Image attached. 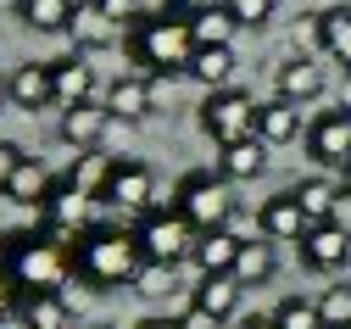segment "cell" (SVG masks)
I'll return each instance as SVG.
<instances>
[{
  "label": "cell",
  "instance_id": "6da1fadb",
  "mask_svg": "<svg viewBox=\"0 0 351 329\" xmlns=\"http://www.w3.org/2000/svg\"><path fill=\"white\" fill-rule=\"evenodd\" d=\"M6 279L17 285L23 302H34V296H56V291H67V279H73V251L56 246L45 229L6 234Z\"/></svg>",
  "mask_w": 351,
  "mask_h": 329
},
{
  "label": "cell",
  "instance_id": "7a4b0ae2",
  "mask_svg": "<svg viewBox=\"0 0 351 329\" xmlns=\"http://www.w3.org/2000/svg\"><path fill=\"white\" fill-rule=\"evenodd\" d=\"M145 268V251H140V234L128 229H90L73 251V273L84 291H117V285H134Z\"/></svg>",
  "mask_w": 351,
  "mask_h": 329
},
{
  "label": "cell",
  "instance_id": "3957f363",
  "mask_svg": "<svg viewBox=\"0 0 351 329\" xmlns=\"http://www.w3.org/2000/svg\"><path fill=\"white\" fill-rule=\"evenodd\" d=\"M128 51H134V62L156 67L162 78L190 73V62H195V28H190V17H156V23H140L134 34H128Z\"/></svg>",
  "mask_w": 351,
  "mask_h": 329
},
{
  "label": "cell",
  "instance_id": "277c9868",
  "mask_svg": "<svg viewBox=\"0 0 351 329\" xmlns=\"http://www.w3.org/2000/svg\"><path fill=\"white\" fill-rule=\"evenodd\" d=\"M173 207L190 218V229H195V234H217V229H229V218H234L229 179H212V173H184V179H179V196H173Z\"/></svg>",
  "mask_w": 351,
  "mask_h": 329
},
{
  "label": "cell",
  "instance_id": "5b68a950",
  "mask_svg": "<svg viewBox=\"0 0 351 329\" xmlns=\"http://www.w3.org/2000/svg\"><path fill=\"white\" fill-rule=\"evenodd\" d=\"M134 234H140L145 262H167V268H179L184 257H195V240H201L179 207H151V212L140 218V229H134Z\"/></svg>",
  "mask_w": 351,
  "mask_h": 329
},
{
  "label": "cell",
  "instance_id": "8992f818",
  "mask_svg": "<svg viewBox=\"0 0 351 329\" xmlns=\"http://www.w3.org/2000/svg\"><path fill=\"white\" fill-rule=\"evenodd\" d=\"M256 112H262V106L245 95V89H217V95L201 101V134L217 139V151H223V146H240V139L256 134Z\"/></svg>",
  "mask_w": 351,
  "mask_h": 329
},
{
  "label": "cell",
  "instance_id": "52a82bcc",
  "mask_svg": "<svg viewBox=\"0 0 351 329\" xmlns=\"http://www.w3.org/2000/svg\"><path fill=\"white\" fill-rule=\"evenodd\" d=\"M151 196H156V173L145 168V162H134V157H117V162H106V173H101V201L106 207H123V212H151Z\"/></svg>",
  "mask_w": 351,
  "mask_h": 329
},
{
  "label": "cell",
  "instance_id": "ba28073f",
  "mask_svg": "<svg viewBox=\"0 0 351 329\" xmlns=\"http://www.w3.org/2000/svg\"><path fill=\"white\" fill-rule=\"evenodd\" d=\"M39 229H45L56 246L78 251V240L90 234V201H84L78 184H56V190H51V201L39 207Z\"/></svg>",
  "mask_w": 351,
  "mask_h": 329
},
{
  "label": "cell",
  "instance_id": "9c48e42d",
  "mask_svg": "<svg viewBox=\"0 0 351 329\" xmlns=\"http://www.w3.org/2000/svg\"><path fill=\"white\" fill-rule=\"evenodd\" d=\"M306 157H313L318 168H335V173L351 168V106L324 112L313 128H306Z\"/></svg>",
  "mask_w": 351,
  "mask_h": 329
},
{
  "label": "cell",
  "instance_id": "30bf717a",
  "mask_svg": "<svg viewBox=\"0 0 351 329\" xmlns=\"http://www.w3.org/2000/svg\"><path fill=\"white\" fill-rule=\"evenodd\" d=\"M6 101H12L17 112H45V106H56L51 62H23V67H12V78H6Z\"/></svg>",
  "mask_w": 351,
  "mask_h": 329
},
{
  "label": "cell",
  "instance_id": "8fae6325",
  "mask_svg": "<svg viewBox=\"0 0 351 329\" xmlns=\"http://www.w3.org/2000/svg\"><path fill=\"white\" fill-rule=\"evenodd\" d=\"M301 262L306 268H318V273H335L351 262V234L340 223H318V229H306V240H301Z\"/></svg>",
  "mask_w": 351,
  "mask_h": 329
},
{
  "label": "cell",
  "instance_id": "7c38bea8",
  "mask_svg": "<svg viewBox=\"0 0 351 329\" xmlns=\"http://www.w3.org/2000/svg\"><path fill=\"white\" fill-rule=\"evenodd\" d=\"M256 223H262V234H268V240H306V212H301V201H295V190H285V196H274V201H262L256 207Z\"/></svg>",
  "mask_w": 351,
  "mask_h": 329
},
{
  "label": "cell",
  "instance_id": "4fadbf2b",
  "mask_svg": "<svg viewBox=\"0 0 351 329\" xmlns=\"http://www.w3.org/2000/svg\"><path fill=\"white\" fill-rule=\"evenodd\" d=\"M51 84H56V106H62V112L95 101V73L84 67V56H62V62H51Z\"/></svg>",
  "mask_w": 351,
  "mask_h": 329
},
{
  "label": "cell",
  "instance_id": "5bb4252c",
  "mask_svg": "<svg viewBox=\"0 0 351 329\" xmlns=\"http://www.w3.org/2000/svg\"><path fill=\"white\" fill-rule=\"evenodd\" d=\"M73 51L78 56H90V51H112V45H117V23L95 6V0H78V17H73Z\"/></svg>",
  "mask_w": 351,
  "mask_h": 329
},
{
  "label": "cell",
  "instance_id": "9a60e30c",
  "mask_svg": "<svg viewBox=\"0 0 351 329\" xmlns=\"http://www.w3.org/2000/svg\"><path fill=\"white\" fill-rule=\"evenodd\" d=\"M101 106H106L112 117H123V123H140V117H151V106H156V84H145V78H112Z\"/></svg>",
  "mask_w": 351,
  "mask_h": 329
},
{
  "label": "cell",
  "instance_id": "2e32d148",
  "mask_svg": "<svg viewBox=\"0 0 351 329\" xmlns=\"http://www.w3.org/2000/svg\"><path fill=\"white\" fill-rule=\"evenodd\" d=\"M274 84H279V101L301 106V101H318L329 78H324V67H318L313 56H295V62H285V67L274 73Z\"/></svg>",
  "mask_w": 351,
  "mask_h": 329
},
{
  "label": "cell",
  "instance_id": "e0dca14e",
  "mask_svg": "<svg viewBox=\"0 0 351 329\" xmlns=\"http://www.w3.org/2000/svg\"><path fill=\"white\" fill-rule=\"evenodd\" d=\"M240 279L234 273H212V279H201V285H195V302L190 307H201V313H212L217 324H229L234 313H240Z\"/></svg>",
  "mask_w": 351,
  "mask_h": 329
},
{
  "label": "cell",
  "instance_id": "ac0fdd59",
  "mask_svg": "<svg viewBox=\"0 0 351 329\" xmlns=\"http://www.w3.org/2000/svg\"><path fill=\"white\" fill-rule=\"evenodd\" d=\"M106 123H112V112L106 106H73V112H62V139L73 151H90V146H101V134H106Z\"/></svg>",
  "mask_w": 351,
  "mask_h": 329
},
{
  "label": "cell",
  "instance_id": "d6986e66",
  "mask_svg": "<svg viewBox=\"0 0 351 329\" xmlns=\"http://www.w3.org/2000/svg\"><path fill=\"white\" fill-rule=\"evenodd\" d=\"M301 134V106H290V101H262V112H256V139L262 146H290V139Z\"/></svg>",
  "mask_w": 351,
  "mask_h": 329
},
{
  "label": "cell",
  "instance_id": "ffe728a7",
  "mask_svg": "<svg viewBox=\"0 0 351 329\" xmlns=\"http://www.w3.org/2000/svg\"><path fill=\"white\" fill-rule=\"evenodd\" d=\"M262 168H268V146L251 134V139H240V146H223L217 151V179H229V184H240V179H256Z\"/></svg>",
  "mask_w": 351,
  "mask_h": 329
},
{
  "label": "cell",
  "instance_id": "44dd1931",
  "mask_svg": "<svg viewBox=\"0 0 351 329\" xmlns=\"http://www.w3.org/2000/svg\"><path fill=\"white\" fill-rule=\"evenodd\" d=\"M17 17L34 34H67L78 17V0H17Z\"/></svg>",
  "mask_w": 351,
  "mask_h": 329
},
{
  "label": "cell",
  "instance_id": "7402d4cb",
  "mask_svg": "<svg viewBox=\"0 0 351 329\" xmlns=\"http://www.w3.org/2000/svg\"><path fill=\"white\" fill-rule=\"evenodd\" d=\"M295 201H301V212H306V223H335V212H340V184H329V179H301L295 184Z\"/></svg>",
  "mask_w": 351,
  "mask_h": 329
},
{
  "label": "cell",
  "instance_id": "603a6c76",
  "mask_svg": "<svg viewBox=\"0 0 351 329\" xmlns=\"http://www.w3.org/2000/svg\"><path fill=\"white\" fill-rule=\"evenodd\" d=\"M234 262H240V240H234L229 229L201 234V240H195V268H201V279H212V273H234Z\"/></svg>",
  "mask_w": 351,
  "mask_h": 329
},
{
  "label": "cell",
  "instance_id": "cb8c5ba5",
  "mask_svg": "<svg viewBox=\"0 0 351 329\" xmlns=\"http://www.w3.org/2000/svg\"><path fill=\"white\" fill-rule=\"evenodd\" d=\"M190 73L217 95V89H229V78H234V51H229V45H201L195 62H190Z\"/></svg>",
  "mask_w": 351,
  "mask_h": 329
},
{
  "label": "cell",
  "instance_id": "d4e9b609",
  "mask_svg": "<svg viewBox=\"0 0 351 329\" xmlns=\"http://www.w3.org/2000/svg\"><path fill=\"white\" fill-rule=\"evenodd\" d=\"M23 324L28 329H73V296H34L23 302Z\"/></svg>",
  "mask_w": 351,
  "mask_h": 329
},
{
  "label": "cell",
  "instance_id": "484cf974",
  "mask_svg": "<svg viewBox=\"0 0 351 329\" xmlns=\"http://www.w3.org/2000/svg\"><path fill=\"white\" fill-rule=\"evenodd\" d=\"M51 190H56L51 173L28 157V162L17 168V179H12V190H6V196H12V201H23V207H45V201H51Z\"/></svg>",
  "mask_w": 351,
  "mask_h": 329
},
{
  "label": "cell",
  "instance_id": "4316f807",
  "mask_svg": "<svg viewBox=\"0 0 351 329\" xmlns=\"http://www.w3.org/2000/svg\"><path fill=\"white\" fill-rule=\"evenodd\" d=\"M324 51L351 73V6H329L324 12Z\"/></svg>",
  "mask_w": 351,
  "mask_h": 329
},
{
  "label": "cell",
  "instance_id": "83f0119b",
  "mask_svg": "<svg viewBox=\"0 0 351 329\" xmlns=\"http://www.w3.org/2000/svg\"><path fill=\"white\" fill-rule=\"evenodd\" d=\"M274 246H262V240H251V246H240V262H234V279L240 285H268L274 279Z\"/></svg>",
  "mask_w": 351,
  "mask_h": 329
},
{
  "label": "cell",
  "instance_id": "f1b7e54d",
  "mask_svg": "<svg viewBox=\"0 0 351 329\" xmlns=\"http://www.w3.org/2000/svg\"><path fill=\"white\" fill-rule=\"evenodd\" d=\"M274 324L279 329H324V313H318V302H306V296H285Z\"/></svg>",
  "mask_w": 351,
  "mask_h": 329
},
{
  "label": "cell",
  "instance_id": "f546056e",
  "mask_svg": "<svg viewBox=\"0 0 351 329\" xmlns=\"http://www.w3.org/2000/svg\"><path fill=\"white\" fill-rule=\"evenodd\" d=\"M190 28H195V51H201V45H229L240 23H234V17L223 12V6H217V12H206V17H195Z\"/></svg>",
  "mask_w": 351,
  "mask_h": 329
},
{
  "label": "cell",
  "instance_id": "4dcf8cb0",
  "mask_svg": "<svg viewBox=\"0 0 351 329\" xmlns=\"http://www.w3.org/2000/svg\"><path fill=\"white\" fill-rule=\"evenodd\" d=\"M223 12H229L240 28H268L274 12H279V0H223Z\"/></svg>",
  "mask_w": 351,
  "mask_h": 329
},
{
  "label": "cell",
  "instance_id": "1f68e13d",
  "mask_svg": "<svg viewBox=\"0 0 351 329\" xmlns=\"http://www.w3.org/2000/svg\"><path fill=\"white\" fill-rule=\"evenodd\" d=\"M318 313H324V329H351V285H335V291H324Z\"/></svg>",
  "mask_w": 351,
  "mask_h": 329
},
{
  "label": "cell",
  "instance_id": "d6a6232c",
  "mask_svg": "<svg viewBox=\"0 0 351 329\" xmlns=\"http://www.w3.org/2000/svg\"><path fill=\"white\" fill-rule=\"evenodd\" d=\"M173 273H179V268H167V262H145L140 279H134V291H140V296H167V291H173Z\"/></svg>",
  "mask_w": 351,
  "mask_h": 329
},
{
  "label": "cell",
  "instance_id": "836d02e7",
  "mask_svg": "<svg viewBox=\"0 0 351 329\" xmlns=\"http://www.w3.org/2000/svg\"><path fill=\"white\" fill-rule=\"evenodd\" d=\"M28 157H23V146H12V139H0V196L12 190V179H17V168H23Z\"/></svg>",
  "mask_w": 351,
  "mask_h": 329
},
{
  "label": "cell",
  "instance_id": "e575fe53",
  "mask_svg": "<svg viewBox=\"0 0 351 329\" xmlns=\"http://www.w3.org/2000/svg\"><path fill=\"white\" fill-rule=\"evenodd\" d=\"M6 318H23V296H17L12 279L0 273V324H6Z\"/></svg>",
  "mask_w": 351,
  "mask_h": 329
},
{
  "label": "cell",
  "instance_id": "d590c367",
  "mask_svg": "<svg viewBox=\"0 0 351 329\" xmlns=\"http://www.w3.org/2000/svg\"><path fill=\"white\" fill-rule=\"evenodd\" d=\"M95 6H101L112 23H134V17H140V0H95Z\"/></svg>",
  "mask_w": 351,
  "mask_h": 329
},
{
  "label": "cell",
  "instance_id": "8d00e7d4",
  "mask_svg": "<svg viewBox=\"0 0 351 329\" xmlns=\"http://www.w3.org/2000/svg\"><path fill=\"white\" fill-rule=\"evenodd\" d=\"M173 329H223V324H217L212 313H201V307H184L179 318H173Z\"/></svg>",
  "mask_w": 351,
  "mask_h": 329
},
{
  "label": "cell",
  "instance_id": "74e56055",
  "mask_svg": "<svg viewBox=\"0 0 351 329\" xmlns=\"http://www.w3.org/2000/svg\"><path fill=\"white\" fill-rule=\"evenodd\" d=\"M167 6H173V12H184V17L195 23V17H206V12H217V0H167Z\"/></svg>",
  "mask_w": 351,
  "mask_h": 329
},
{
  "label": "cell",
  "instance_id": "f35d334b",
  "mask_svg": "<svg viewBox=\"0 0 351 329\" xmlns=\"http://www.w3.org/2000/svg\"><path fill=\"white\" fill-rule=\"evenodd\" d=\"M234 329H279V324H274V318H262V313H251V318H240Z\"/></svg>",
  "mask_w": 351,
  "mask_h": 329
},
{
  "label": "cell",
  "instance_id": "ab89813d",
  "mask_svg": "<svg viewBox=\"0 0 351 329\" xmlns=\"http://www.w3.org/2000/svg\"><path fill=\"white\" fill-rule=\"evenodd\" d=\"M340 196H346V201H351V168H346V173H340Z\"/></svg>",
  "mask_w": 351,
  "mask_h": 329
},
{
  "label": "cell",
  "instance_id": "60d3db41",
  "mask_svg": "<svg viewBox=\"0 0 351 329\" xmlns=\"http://www.w3.org/2000/svg\"><path fill=\"white\" fill-rule=\"evenodd\" d=\"M134 329H173V324H162V318H145V324H134Z\"/></svg>",
  "mask_w": 351,
  "mask_h": 329
},
{
  "label": "cell",
  "instance_id": "b9f144b4",
  "mask_svg": "<svg viewBox=\"0 0 351 329\" xmlns=\"http://www.w3.org/2000/svg\"><path fill=\"white\" fill-rule=\"evenodd\" d=\"M0 257H6V234H0Z\"/></svg>",
  "mask_w": 351,
  "mask_h": 329
},
{
  "label": "cell",
  "instance_id": "7bdbcfd3",
  "mask_svg": "<svg viewBox=\"0 0 351 329\" xmlns=\"http://www.w3.org/2000/svg\"><path fill=\"white\" fill-rule=\"evenodd\" d=\"M95 329H112V324H95Z\"/></svg>",
  "mask_w": 351,
  "mask_h": 329
},
{
  "label": "cell",
  "instance_id": "ee69618b",
  "mask_svg": "<svg viewBox=\"0 0 351 329\" xmlns=\"http://www.w3.org/2000/svg\"><path fill=\"white\" fill-rule=\"evenodd\" d=\"M0 6H12V0H0Z\"/></svg>",
  "mask_w": 351,
  "mask_h": 329
},
{
  "label": "cell",
  "instance_id": "f6af8a7d",
  "mask_svg": "<svg viewBox=\"0 0 351 329\" xmlns=\"http://www.w3.org/2000/svg\"><path fill=\"white\" fill-rule=\"evenodd\" d=\"M0 95H6V89H0Z\"/></svg>",
  "mask_w": 351,
  "mask_h": 329
}]
</instances>
